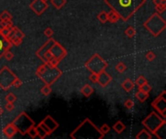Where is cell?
<instances>
[{
	"label": "cell",
	"instance_id": "1",
	"mask_svg": "<svg viewBox=\"0 0 166 139\" xmlns=\"http://www.w3.org/2000/svg\"><path fill=\"white\" fill-rule=\"evenodd\" d=\"M105 3L126 21L146 3V0H104Z\"/></svg>",
	"mask_w": 166,
	"mask_h": 139
},
{
	"label": "cell",
	"instance_id": "2",
	"mask_svg": "<svg viewBox=\"0 0 166 139\" xmlns=\"http://www.w3.org/2000/svg\"><path fill=\"white\" fill-rule=\"evenodd\" d=\"M70 137L73 139H102L104 134H102L99 128L90 119L86 118L70 133Z\"/></svg>",
	"mask_w": 166,
	"mask_h": 139
},
{
	"label": "cell",
	"instance_id": "3",
	"mask_svg": "<svg viewBox=\"0 0 166 139\" xmlns=\"http://www.w3.org/2000/svg\"><path fill=\"white\" fill-rule=\"evenodd\" d=\"M143 26L154 37H158L166 28V21L158 13H154L143 23Z\"/></svg>",
	"mask_w": 166,
	"mask_h": 139
},
{
	"label": "cell",
	"instance_id": "4",
	"mask_svg": "<svg viewBox=\"0 0 166 139\" xmlns=\"http://www.w3.org/2000/svg\"><path fill=\"white\" fill-rule=\"evenodd\" d=\"M165 124H166L165 118H162L159 114H158L154 111L151 112L142 121V125L154 135L155 134V132H157L158 128L161 126L165 125Z\"/></svg>",
	"mask_w": 166,
	"mask_h": 139
},
{
	"label": "cell",
	"instance_id": "5",
	"mask_svg": "<svg viewBox=\"0 0 166 139\" xmlns=\"http://www.w3.org/2000/svg\"><path fill=\"white\" fill-rule=\"evenodd\" d=\"M13 124L17 128L19 133H21L22 135H25L29 128L35 125V122L32 120L31 117L26 112H22L13 121Z\"/></svg>",
	"mask_w": 166,
	"mask_h": 139
},
{
	"label": "cell",
	"instance_id": "6",
	"mask_svg": "<svg viewBox=\"0 0 166 139\" xmlns=\"http://www.w3.org/2000/svg\"><path fill=\"white\" fill-rule=\"evenodd\" d=\"M85 66L90 73H94L98 74L102 71L106 70L108 64H107V62L98 53H95L86 62Z\"/></svg>",
	"mask_w": 166,
	"mask_h": 139
},
{
	"label": "cell",
	"instance_id": "7",
	"mask_svg": "<svg viewBox=\"0 0 166 139\" xmlns=\"http://www.w3.org/2000/svg\"><path fill=\"white\" fill-rule=\"evenodd\" d=\"M18 76L15 74L9 67L4 66L0 70V88L4 91H7L13 86V83Z\"/></svg>",
	"mask_w": 166,
	"mask_h": 139
},
{
	"label": "cell",
	"instance_id": "8",
	"mask_svg": "<svg viewBox=\"0 0 166 139\" xmlns=\"http://www.w3.org/2000/svg\"><path fill=\"white\" fill-rule=\"evenodd\" d=\"M46 65H47V64H46ZM61 76H62V71L58 69L57 67L50 68V67L47 66V69L38 77L40 78L45 84H48V85H52V84L55 83Z\"/></svg>",
	"mask_w": 166,
	"mask_h": 139
},
{
	"label": "cell",
	"instance_id": "9",
	"mask_svg": "<svg viewBox=\"0 0 166 139\" xmlns=\"http://www.w3.org/2000/svg\"><path fill=\"white\" fill-rule=\"evenodd\" d=\"M56 42L55 39L53 38H49L48 41L43 44V46L38 49L36 51V55L39 59H41L43 63H47L50 59L53 57L52 54L50 52V49L52 47V46L53 44V43Z\"/></svg>",
	"mask_w": 166,
	"mask_h": 139
},
{
	"label": "cell",
	"instance_id": "10",
	"mask_svg": "<svg viewBox=\"0 0 166 139\" xmlns=\"http://www.w3.org/2000/svg\"><path fill=\"white\" fill-rule=\"evenodd\" d=\"M164 95H165V91H163L152 102V106L155 109V111L158 112V114L162 118H165L166 116V100H165Z\"/></svg>",
	"mask_w": 166,
	"mask_h": 139
},
{
	"label": "cell",
	"instance_id": "11",
	"mask_svg": "<svg viewBox=\"0 0 166 139\" xmlns=\"http://www.w3.org/2000/svg\"><path fill=\"white\" fill-rule=\"evenodd\" d=\"M50 52H51L53 57L56 58L57 60H59V61L62 60V59L67 55L66 49L63 47L59 43L56 42V41L53 43V44L52 46V47L50 49Z\"/></svg>",
	"mask_w": 166,
	"mask_h": 139
},
{
	"label": "cell",
	"instance_id": "12",
	"mask_svg": "<svg viewBox=\"0 0 166 139\" xmlns=\"http://www.w3.org/2000/svg\"><path fill=\"white\" fill-rule=\"evenodd\" d=\"M29 7L32 11L35 13L37 16H41V15L48 9V4L47 2L43 1V0H33L30 3Z\"/></svg>",
	"mask_w": 166,
	"mask_h": 139
},
{
	"label": "cell",
	"instance_id": "13",
	"mask_svg": "<svg viewBox=\"0 0 166 139\" xmlns=\"http://www.w3.org/2000/svg\"><path fill=\"white\" fill-rule=\"evenodd\" d=\"M97 76H97V83H98L101 87H106L112 81V79H113L105 70L102 71L101 73H99Z\"/></svg>",
	"mask_w": 166,
	"mask_h": 139
},
{
	"label": "cell",
	"instance_id": "14",
	"mask_svg": "<svg viewBox=\"0 0 166 139\" xmlns=\"http://www.w3.org/2000/svg\"><path fill=\"white\" fill-rule=\"evenodd\" d=\"M12 47V44L9 41L7 38L3 37L1 34H0V58H1L4 53L7 50H9L10 48Z\"/></svg>",
	"mask_w": 166,
	"mask_h": 139
},
{
	"label": "cell",
	"instance_id": "15",
	"mask_svg": "<svg viewBox=\"0 0 166 139\" xmlns=\"http://www.w3.org/2000/svg\"><path fill=\"white\" fill-rule=\"evenodd\" d=\"M3 133H4V135L6 136L7 138H13L15 135L17 134L18 130H17V128L15 127L13 122L8 124V125H6L3 128Z\"/></svg>",
	"mask_w": 166,
	"mask_h": 139
},
{
	"label": "cell",
	"instance_id": "16",
	"mask_svg": "<svg viewBox=\"0 0 166 139\" xmlns=\"http://www.w3.org/2000/svg\"><path fill=\"white\" fill-rule=\"evenodd\" d=\"M42 122L49 128V130H50L52 132H53L58 127H59V125H58V123H57L51 115H48Z\"/></svg>",
	"mask_w": 166,
	"mask_h": 139
},
{
	"label": "cell",
	"instance_id": "17",
	"mask_svg": "<svg viewBox=\"0 0 166 139\" xmlns=\"http://www.w3.org/2000/svg\"><path fill=\"white\" fill-rule=\"evenodd\" d=\"M134 85L135 83L131 80L130 78H126L125 80L121 83V87H123V89L125 92H130L134 88Z\"/></svg>",
	"mask_w": 166,
	"mask_h": 139
},
{
	"label": "cell",
	"instance_id": "18",
	"mask_svg": "<svg viewBox=\"0 0 166 139\" xmlns=\"http://www.w3.org/2000/svg\"><path fill=\"white\" fill-rule=\"evenodd\" d=\"M94 90L93 88L91 87V85H90V84H86L85 86H83L82 89H81V93L84 95L86 98H89L90 97L92 94H93Z\"/></svg>",
	"mask_w": 166,
	"mask_h": 139
},
{
	"label": "cell",
	"instance_id": "19",
	"mask_svg": "<svg viewBox=\"0 0 166 139\" xmlns=\"http://www.w3.org/2000/svg\"><path fill=\"white\" fill-rule=\"evenodd\" d=\"M153 135L148 130H142L137 135H136V139H152Z\"/></svg>",
	"mask_w": 166,
	"mask_h": 139
},
{
	"label": "cell",
	"instance_id": "20",
	"mask_svg": "<svg viewBox=\"0 0 166 139\" xmlns=\"http://www.w3.org/2000/svg\"><path fill=\"white\" fill-rule=\"evenodd\" d=\"M107 16H108V21H110L111 23H116L120 19L119 15L114 12L113 10H111L109 13H107Z\"/></svg>",
	"mask_w": 166,
	"mask_h": 139
},
{
	"label": "cell",
	"instance_id": "21",
	"mask_svg": "<svg viewBox=\"0 0 166 139\" xmlns=\"http://www.w3.org/2000/svg\"><path fill=\"white\" fill-rule=\"evenodd\" d=\"M113 128L117 133H119L120 134V133H121L125 130V125L121 121H118V122L115 123V125L113 126Z\"/></svg>",
	"mask_w": 166,
	"mask_h": 139
},
{
	"label": "cell",
	"instance_id": "22",
	"mask_svg": "<svg viewBox=\"0 0 166 139\" xmlns=\"http://www.w3.org/2000/svg\"><path fill=\"white\" fill-rule=\"evenodd\" d=\"M136 99L140 102H144L147 101V99L149 98V93H144L142 91H138L135 95Z\"/></svg>",
	"mask_w": 166,
	"mask_h": 139
},
{
	"label": "cell",
	"instance_id": "23",
	"mask_svg": "<svg viewBox=\"0 0 166 139\" xmlns=\"http://www.w3.org/2000/svg\"><path fill=\"white\" fill-rule=\"evenodd\" d=\"M53 6L57 10H60L66 4V0H51Z\"/></svg>",
	"mask_w": 166,
	"mask_h": 139
},
{
	"label": "cell",
	"instance_id": "24",
	"mask_svg": "<svg viewBox=\"0 0 166 139\" xmlns=\"http://www.w3.org/2000/svg\"><path fill=\"white\" fill-rule=\"evenodd\" d=\"M165 8H166V0H162L161 3L155 5V10H157V13L158 14L163 13L165 11Z\"/></svg>",
	"mask_w": 166,
	"mask_h": 139
},
{
	"label": "cell",
	"instance_id": "25",
	"mask_svg": "<svg viewBox=\"0 0 166 139\" xmlns=\"http://www.w3.org/2000/svg\"><path fill=\"white\" fill-rule=\"evenodd\" d=\"M59 60H57L56 58H55V57H52L50 60H49L47 63H45V64H47V66L48 67H50V68H56V67H57L58 66V64H59Z\"/></svg>",
	"mask_w": 166,
	"mask_h": 139
},
{
	"label": "cell",
	"instance_id": "26",
	"mask_svg": "<svg viewBox=\"0 0 166 139\" xmlns=\"http://www.w3.org/2000/svg\"><path fill=\"white\" fill-rule=\"evenodd\" d=\"M41 93L43 96L45 97H48L51 95L52 93V88H51V85H48V84H45V86H43L42 89H41Z\"/></svg>",
	"mask_w": 166,
	"mask_h": 139
},
{
	"label": "cell",
	"instance_id": "27",
	"mask_svg": "<svg viewBox=\"0 0 166 139\" xmlns=\"http://www.w3.org/2000/svg\"><path fill=\"white\" fill-rule=\"evenodd\" d=\"M97 18H98V21L102 23H105L108 21V16H107V12L105 11H102L101 13H99L97 15Z\"/></svg>",
	"mask_w": 166,
	"mask_h": 139
},
{
	"label": "cell",
	"instance_id": "28",
	"mask_svg": "<svg viewBox=\"0 0 166 139\" xmlns=\"http://www.w3.org/2000/svg\"><path fill=\"white\" fill-rule=\"evenodd\" d=\"M0 21H12V15L8 11H3L0 14Z\"/></svg>",
	"mask_w": 166,
	"mask_h": 139
},
{
	"label": "cell",
	"instance_id": "29",
	"mask_svg": "<svg viewBox=\"0 0 166 139\" xmlns=\"http://www.w3.org/2000/svg\"><path fill=\"white\" fill-rule=\"evenodd\" d=\"M125 35L127 36L128 38H133L135 35H136V30L134 29V27L132 26H128L127 28L125 29V31H124Z\"/></svg>",
	"mask_w": 166,
	"mask_h": 139
},
{
	"label": "cell",
	"instance_id": "30",
	"mask_svg": "<svg viewBox=\"0 0 166 139\" xmlns=\"http://www.w3.org/2000/svg\"><path fill=\"white\" fill-rule=\"evenodd\" d=\"M116 71L118 72V73H124L125 71H126V66H125V64L124 63H123V62H120V63H118L116 65Z\"/></svg>",
	"mask_w": 166,
	"mask_h": 139
},
{
	"label": "cell",
	"instance_id": "31",
	"mask_svg": "<svg viewBox=\"0 0 166 139\" xmlns=\"http://www.w3.org/2000/svg\"><path fill=\"white\" fill-rule=\"evenodd\" d=\"M36 130H37V136L39 137V138H41V139H44L45 138L48 134H47V132L43 130V128L40 127V126H37L36 127Z\"/></svg>",
	"mask_w": 166,
	"mask_h": 139
},
{
	"label": "cell",
	"instance_id": "32",
	"mask_svg": "<svg viewBox=\"0 0 166 139\" xmlns=\"http://www.w3.org/2000/svg\"><path fill=\"white\" fill-rule=\"evenodd\" d=\"M10 42H11L12 44V46H15V47H19V44H21L22 43V39L21 38H16V37H12V38H10L8 39Z\"/></svg>",
	"mask_w": 166,
	"mask_h": 139
},
{
	"label": "cell",
	"instance_id": "33",
	"mask_svg": "<svg viewBox=\"0 0 166 139\" xmlns=\"http://www.w3.org/2000/svg\"><path fill=\"white\" fill-rule=\"evenodd\" d=\"M138 87H139V91H142L144 93H150L151 91H152V86L148 83H145V84H143V85L138 86Z\"/></svg>",
	"mask_w": 166,
	"mask_h": 139
},
{
	"label": "cell",
	"instance_id": "34",
	"mask_svg": "<svg viewBox=\"0 0 166 139\" xmlns=\"http://www.w3.org/2000/svg\"><path fill=\"white\" fill-rule=\"evenodd\" d=\"M5 101L6 102H15L17 101V96L15 95L14 93H8L6 97H5Z\"/></svg>",
	"mask_w": 166,
	"mask_h": 139
},
{
	"label": "cell",
	"instance_id": "35",
	"mask_svg": "<svg viewBox=\"0 0 166 139\" xmlns=\"http://www.w3.org/2000/svg\"><path fill=\"white\" fill-rule=\"evenodd\" d=\"M0 24H1V28L11 29L14 26L12 21H0Z\"/></svg>",
	"mask_w": 166,
	"mask_h": 139
},
{
	"label": "cell",
	"instance_id": "36",
	"mask_svg": "<svg viewBox=\"0 0 166 139\" xmlns=\"http://www.w3.org/2000/svg\"><path fill=\"white\" fill-rule=\"evenodd\" d=\"M26 134H28L31 138H36V137H37V130H36V127L32 126V127L27 131V133H26Z\"/></svg>",
	"mask_w": 166,
	"mask_h": 139
},
{
	"label": "cell",
	"instance_id": "37",
	"mask_svg": "<svg viewBox=\"0 0 166 139\" xmlns=\"http://www.w3.org/2000/svg\"><path fill=\"white\" fill-rule=\"evenodd\" d=\"M145 83H148V80H147V78H146L145 76H140L135 81V84L136 85H138V86L143 85V84H145Z\"/></svg>",
	"mask_w": 166,
	"mask_h": 139
},
{
	"label": "cell",
	"instance_id": "38",
	"mask_svg": "<svg viewBox=\"0 0 166 139\" xmlns=\"http://www.w3.org/2000/svg\"><path fill=\"white\" fill-rule=\"evenodd\" d=\"M110 130H111V128L107 125V124H104V125H102L101 126V128H99V131H100V132L102 133V134H107L109 131H110Z\"/></svg>",
	"mask_w": 166,
	"mask_h": 139
},
{
	"label": "cell",
	"instance_id": "39",
	"mask_svg": "<svg viewBox=\"0 0 166 139\" xmlns=\"http://www.w3.org/2000/svg\"><path fill=\"white\" fill-rule=\"evenodd\" d=\"M146 58H147L148 61H154L155 59V53L154 51H148L147 53H146Z\"/></svg>",
	"mask_w": 166,
	"mask_h": 139
},
{
	"label": "cell",
	"instance_id": "40",
	"mask_svg": "<svg viewBox=\"0 0 166 139\" xmlns=\"http://www.w3.org/2000/svg\"><path fill=\"white\" fill-rule=\"evenodd\" d=\"M124 106L127 109H132L134 107V102L132 100H130V99H128V100H126L124 102Z\"/></svg>",
	"mask_w": 166,
	"mask_h": 139
},
{
	"label": "cell",
	"instance_id": "41",
	"mask_svg": "<svg viewBox=\"0 0 166 139\" xmlns=\"http://www.w3.org/2000/svg\"><path fill=\"white\" fill-rule=\"evenodd\" d=\"M3 56H4L5 58H6L8 61H10V60H12V59L14 58V53L11 52V50L9 49V50H7L6 52L4 53V55H3Z\"/></svg>",
	"mask_w": 166,
	"mask_h": 139
},
{
	"label": "cell",
	"instance_id": "42",
	"mask_svg": "<svg viewBox=\"0 0 166 139\" xmlns=\"http://www.w3.org/2000/svg\"><path fill=\"white\" fill-rule=\"evenodd\" d=\"M44 34H45V36H47L48 38H52L53 35V31L52 28L48 27V28L45 29V31H44Z\"/></svg>",
	"mask_w": 166,
	"mask_h": 139
},
{
	"label": "cell",
	"instance_id": "43",
	"mask_svg": "<svg viewBox=\"0 0 166 139\" xmlns=\"http://www.w3.org/2000/svg\"><path fill=\"white\" fill-rule=\"evenodd\" d=\"M22 85V81L19 77H17L16 79H15L14 83H13V87H15V88H19Z\"/></svg>",
	"mask_w": 166,
	"mask_h": 139
},
{
	"label": "cell",
	"instance_id": "44",
	"mask_svg": "<svg viewBox=\"0 0 166 139\" xmlns=\"http://www.w3.org/2000/svg\"><path fill=\"white\" fill-rule=\"evenodd\" d=\"M39 126H40V127H41V128H43V130H44V131H45L47 132V134H48V135H51L52 133H53V132H52V131H51L50 130H49V128H48V127H47V126H46L45 124H44L43 122H40V124H39Z\"/></svg>",
	"mask_w": 166,
	"mask_h": 139
},
{
	"label": "cell",
	"instance_id": "45",
	"mask_svg": "<svg viewBox=\"0 0 166 139\" xmlns=\"http://www.w3.org/2000/svg\"><path fill=\"white\" fill-rule=\"evenodd\" d=\"M5 109L8 111H13L15 109V105H14V102H7V103L5 104Z\"/></svg>",
	"mask_w": 166,
	"mask_h": 139
},
{
	"label": "cell",
	"instance_id": "46",
	"mask_svg": "<svg viewBox=\"0 0 166 139\" xmlns=\"http://www.w3.org/2000/svg\"><path fill=\"white\" fill-rule=\"evenodd\" d=\"M9 33H10V29L8 28H1V30H0V34L5 38H8Z\"/></svg>",
	"mask_w": 166,
	"mask_h": 139
},
{
	"label": "cell",
	"instance_id": "47",
	"mask_svg": "<svg viewBox=\"0 0 166 139\" xmlns=\"http://www.w3.org/2000/svg\"><path fill=\"white\" fill-rule=\"evenodd\" d=\"M97 73H90V76H89L90 80L92 82V83H97Z\"/></svg>",
	"mask_w": 166,
	"mask_h": 139
},
{
	"label": "cell",
	"instance_id": "48",
	"mask_svg": "<svg viewBox=\"0 0 166 139\" xmlns=\"http://www.w3.org/2000/svg\"><path fill=\"white\" fill-rule=\"evenodd\" d=\"M162 2V0H154V3L157 5V4H159V3H161Z\"/></svg>",
	"mask_w": 166,
	"mask_h": 139
},
{
	"label": "cell",
	"instance_id": "49",
	"mask_svg": "<svg viewBox=\"0 0 166 139\" xmlns=\"http://www.w3.org/2000/svg\"><path fill=\"white\" fill-rule=\"evenodd\" d=\"M3 112H4V109H3V107H2V106H0V116L2 115Z\"/></svg>",
	"mask_w": 166,
	"mask_h": 139
},
{
	"label": "cell",
	"instance_id": "50",
	"mask_svg": "<svg viewBox=\"0 0 166 139\" xmlns=\"http://www.w3.org/2000/svg\"><path fill=\"white\" fill-rule=\"evenodd\" d=\"M43 1H45V2H47V1H49V0H43Z\"/></svg>",
	"mask_w": 166,
	"mask_h": 139
},
{
	"label": "cell",
	"instance_id": "51",
	"mask_svg": "<svg viewBox=\"0 0 166 139\" xmlns=\"http://www.w3.org/2000/svg\"><path fill=\"white\" fill-rule=\"evenodd\" d=\"M0 30H1V28H0Z\"/></svg>",
	"mask_w": 166,
	"mask_h": 139
}]
</instances>
